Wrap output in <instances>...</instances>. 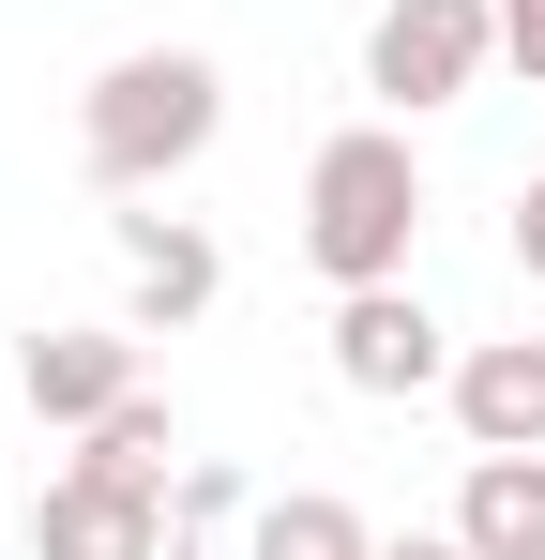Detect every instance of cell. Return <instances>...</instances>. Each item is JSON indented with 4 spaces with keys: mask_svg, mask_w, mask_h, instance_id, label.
I'll return each mask as SVG.
<instances>
[{
    "mask_svg": "<svg viewBox=\"0 0 545 560\" xmlns=\"http://www.w3.org/2000/svg\"><path fill=\"white\" fill-rule=\"evenodd\" d=\"M106 228H121V318H137V334L212 318V288H228L212 228H182V212H106Z\"/></svg>",
    "mask_w": 545,
    "mask_h": 560,
    "instance_id": "cell-6",
    "label": "cell"
},
{
    "mask_svg": "<svg viewBox=\"0 0 545 560\" xmlns=\"http://www.w3.org/2000/svg\"><path fill=\"white\" fill-rule=\"evenodd\" d=\"M515 273H531V288H545V183H531V197H515Z\"/></svg>",
    "mask_w": 545,
    "mask_h": 560,
    "instance_id": "cell-13",
    "label": "cell"
},
{
    "mask_svg": "<svg viewBox=\"0 0 545 560\" xmlns=\"http://www.w3.org/2000/svg\"><path fill=\"white\" fill-rule=\"evenodd\" d=\"M15 394H31L46 424H77V440H91L121 394H152V378H137V318H46V334L15 349Z\"/></svg>",
    "mask_w": 545,
    "mask_h": 560,
    "instance_id": "cell-5",
    "label": "cell"
},
{
    "mask_svg": "<svg viewBox=\"0 0 545 560\" xmlns=\"http://www.w3.org/2000/svg\"><path fill=\"white\" fill-rule=\"evenodd\" d=\"M334 378H349V394H379V409L454 378V334L425 318V288H409V273H394V288H334Z\"/></svg>",
    "mask_w": 545,
    "mask_h": 560,
    "instance_id": "cell-4",
    "label": "cell"
},
{
    "mask_svg": "<svg viewBox=\"0 0 545 560\" xmlns=\"http://www.w3.org/2000/svg\"><path fill=\"white\" fill-rule=\"evenodd\" d=\"M485 61H500V0H379V15H363V92H379V121L469 106Z\"/></svg>",
    "mask_w": 545,
    "mask_h": 560,
    "instance_id": "cell-3",
    "label": "cell"
},
{
    "mask_svg": "<svg viewBox=\"0 0 545 560\" xmlns=\"http://www.w3.org/2000/svg\"><path fill=\"white\" fill-rule=\"evenodd\" d=\"M77 469L137 485V500H167V485H182V440H167V409H152V394H121V409L91 424V455H77Z\"/></svg>",
    "mask_w": 545,
    "mask_h": 560,
    "instance_id": "cell-11",
    "label": "cell"
},
{
    "mask_svg": "<svg viewBox=\"0 0 545 560\" xmlns=\"http://www.w3.org/2000/svg\"><path fill=\"white\" fill-rule=\"evenodd\" d=\"M379 560H469V546H454V530H394Z\"/></svg>",
    "mask_w": 545,
    "mask_h": 560,
    "instance_id": "cell-14",
    "label": "cell"
},
{
    "mask_svg": "<svg viewBox=\"0 0 545 560\" xmlns=\"http://www.w3.org/2000/svg\"><path fill=\"white\" fill-rule=\"evenodd\" d=\"M31 546L46 560H167V500H137V485H106V469H61L46 515H31Z\"/></svg>",
    "mask_w": 545,
    "mask_h": 560,
    "instance_id": "cell-8",
    "label": "cell"
},
{
    "mask_svg": "<svg viewBox=\"0 0 545 560\" xmlns=\"http://www.w3.org/2000/svg\"><path fill=\"white\" fill-rule=\"evenodd\" d=\"M500 61H515V77L545 92V0H500Z\"/></svg>",
    "mask_w": 545,
    "mask_h": 560,
    "instance_id": "cell-12",
    "label": "cell"
},
{
    "mask_svg": "<svg viewBox=\"0 0 545 560\" xmlns=\"http://www.w3.org/2000/svg\"><path fill=\"white\" fill-rule=\"evenodd\" d=\"M212 137H228V77H212L197 46H121V61L77 92V167H91L106 197L182 183Z\"/></svg>",
    "mask_w": 545,
    "mask_h": 560,
    "instance_id": "cell-1",
    "label": "cell"
},
{
    "mask_svg": "<svg viewBox=\"0 0 545 560\" xmlns=\"http://www.w3.org/2000/svg\"><path fill=\"white\" fill-rule=\"evenodd\" d=\"M243 560H379V530H363L349 500L303 485V500H258V515H243Z\"/></svg>",
    "mask_w": 545,
    "mask_h": 560,
    "instance_id": "cell-10",
    "label": "cell"
},
{
    "mask_svg": "<svg viewBox=\"0 0 545 560\" xmlns=\"http://www.w3.org/2000/svg\"><path fill=\"white\" fill-rule=\"evenodd\" d=\"M454 546H469V560H545V455H469Z\"/></svg>",
    "mask_w": 545,
    "mask_h": 560,
    "instance_id": "cell-9",
    "label": "cell"
},
{
    "mask_svg": "<svg viewBox=\"0 0 545 560\" xmlns=\"http://www.w3.org/2000/svg\"><path fill=\"white\" fill-rule=\"evenodd\" d=\"M454 424H469V455H545V334H485V349H454Z\"/></svg>",
    "mask_w": 545,
    "mask_h": 560,
    "instance_id": "cell-7",
    "label": "cell"
},
{
    "mask_svg": "<svg viewBox=\"0 0 545 560\" xmlns=\"http://www.w3.org/2000/svg\"><path fill=\"white\" fill-rule=\"evenodd\" d=\"M409 243H425V152H409V121L318 137V167H303V273L318 288H394Z\"/></svg>",
    "mask_w": 545,
    "mask_h": 560,
    "instance_id": "cell-2",
    "label": "cell"
}]
</instances>
